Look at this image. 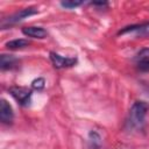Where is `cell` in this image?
<instances>
[{
	"label": "cell",
	"instance_id": "cell-3",
	"mask_svg": "<svg viewBox=\"0 0 149 149\" xmlns=\"http://www.w3.org/2000/svg\"><path fill=\"white\" fill-rule=\"evenodd\" d=\"M9 93L12 97L21 105V106H29L31 101V91L23 86H13L9 88Z\"/></svg>",
	"mask_w": 149,
	"mask_h": 149
},
{
	"label": "cell",
	"instance_id": "cell-11",
	"mask_svg": "<svg viewBox=\"0 0 149 149\" xmlns=\"http://www.w3.org/2000/svg\"><path fill=\"white\" fill-rule=\"evenodd\" d=\"M44 86H45V80H44L43 78H36V79H34V80L31 81V87H33L34 90L40 91V90L44 88Z\"/></svg>",
	"mask_w": 149,
	"mask_h": 149
},
{
	"label": "cell",
	"instance_id": "cell-8",
	"mask_svg": "<svg viewBox=\"0 0 149 149\" xmlns=\"http://www.w3.org/2000/svg\"><path fill=\"white\" fill-rule=\"evenodd\" d=\"M19 65V59L13 55L2 54L0 56V68L1 70H10Z\"/></svg>",
	"mask_w": 149,
	"mask_h": 149
},
{
	"label": "cell",
	"instance_id": "cell-1",
	"mask_svg": "<svg viewBox=\"0 0 149 149\" xmlns=\"http://www.w3.org/2000/svg\"><path fill=\"white\" fill-rule=\"evenodd\" d=\"M149 111V105L148 102L143 100H137L135 101L128 113V118L126 121V126L129 130L134 129H142L146 122V116Z\"/></svg>",
	"mask_w": 149,
	"mask_h": 149
},
{
	"label": "cell",
	"instance_id": "cell-9",
	"mask_svg": "<svg viewBox=\"0 0 149 149\" xmlns=\"http://www.w3.org/2000/svg\"><path fill=\"white\" fill-rule=\"evenodd\" d=\"M30 44V42L28 40H24V38H15V40H12V41H8L6 43V48L7 49H22V48H26Z\"/></svg>",
	"mask_w": 149,
	"mask_h": 149
},
{
	"label": "cell",
	"instance_id": "cell-5",
	"mask_svg": "<svg viewBox=\"0 0 149 149\" xmlns=\"http://www.w3.org/2000/svg\"><path fill=\"white\" fill-rule=\"evenodd\" d=\"M135 34L136 37H146L149 36V22L141 23V24H134L128 26L119 31V34Z\"/></svg>",
	"mask_w": 149,
	"mask_h": 149
},
{
	"label": "cell",
	"instance_id": "cell-13",
	"mask_svg": "<svg viewBox=\"0 0 149 149\" xmlns=\"http://www.w3.org/2000/svg\"><path fill=\"white\" fill-rule=\"evenodd\" d=\"M139 69L142 71H149V61H143V62H139Z\"/></svg>",
	"mask_w": 149,
	"mask_h": 149
},
{
	"label": "cell",
	"instance_id": "cell-12",
	"mask_svg": "<svg viewBox=\"0 0 149 149\" xmlns=\"http://www.w3.org/2000/svg\"><path fill=\"white\" fill-rule=\"evenodd\" d=\"M136 59L139 62H143V61H149V48L147 49H142L137 56H136Z\"/></svg>",
	"mask_w": 149,
	"mask_h": 149
},
{
	"label": "cell",
	"instance_id": "cell-2",
	"mask_svg": "<svg viewBox=\"0 0 149 149\" xmlns=\"http://www.w3.org/2000/svg\"><path fill=\"white\" fill-rule=\"evenodd\" d=\"M37 13H38V10H37L36 8H34V7L23 8V9H21V10L16 12V13L9 15V16L6 17V19H2V20H1V28H2V29H6L7 27H9V26H12V24H14V23H17V22L22 21L23 19H26V17H28V16H30V15L37 14Z\"/></svg>",
	"mask_w": 149,
	"mask_h": 149
},
{
	"label": "cell",
	"instance_id": "cell-4",
	"mask_svg": "<svg viewBox=\"0 0 149 149\" xmlns=\"http://www.w3.org/2000/svg\"><path fill=\"white\" fill-rule=\"evenodd\" d=\"M50 61L54 64L55 68L57 69H62V68H69V66H73L77 63V58L74 57H64L61 56L59 54L51 51L50 54Z\"/></svg>",
	"mask_w": 149,
	"mask_h": 149
},
{
	"label": "cell",
	"instance_id": "cell-7",
	"mask_svg": "<svg viewBox=\"0 0 149 149\" xmlns=\"http://www.w3.org/2000/svg\"><path fill=\"white\" fill-rule=\"evenodd\" d=\"M22 34L28 37H33V38H45L48 35V31L42 27L29 26V27L22 28Z\"/></svg>",
	"mask_w": 149,
	"mask_h": 149
},
{
	"label": "cell",
	"instance_id": "cell-6",
	"mask_svg": "<svg viewBox=\"0 0 149 149\" xmlns=\"http://www.w3.org/2000/svg\"><path fill=\"white\" fill-rule=\"evenodd\" d=\"M14 119V112L9 102L5 99L0 100V120L2 123L9 125Z\"/></svg>",
	"mask_w": 149,
	"mask_h": 149
},
{
	"label": "cell",
	"instance_id": "cell-10",
	"mask_svg": "<svg viewBox=\"0 0 149 149\" xmlns=\"http://www.w3.org/2000/svg\"><path fill=\"white\" fill-rule=\"evenodd\" d=\"M80 5H83V1H79V0H72V1L66 0V1H62L61 2V6L62 7H65V8H69V9L76 8V7L80 6Z\"/></svg>",
	"mask_w": 149,
	"mask_h": 149
}]
</instances>
